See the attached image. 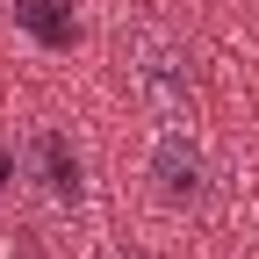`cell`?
<instances>
[{"label":"cell","mask_w":259,"mask_h":259,"mask_svg":"<svg viewBox=\"0 0 259 259\" xmlns=\"http://www.w3.org/2000/svg\"><path fill=\"white\" fill-rule=\"evenodd\" d=\"M144 187L158 209L173 216H202L216 202V158L209 144L194 137V122H158L151 144H144Z\"/></svg>","instance_id":"6da1fadb"},{"label":"cell","mask_w":259,"mask_h":259,"mask_svg":"<svg viewBox=\"0 0 259 259\" xmlns=\"http://www.w3.org/2000/svg\"><path fill=\"white\" fill-rule=\"evenodd\" d=\"M130 87L158 122H194V58L166 29H137L130 36Z\"/></svg>","instance_id":"7a4b0ae2"},{"label":"cell","mask_w":259,"mask_h":259,"mask_svg":"<svg viewBox=\"0 0 259 259\" xmlns=\"http://www.w3.org/2000/svg\"><path fill=\"white\" fill-rule=\"evenodd\" d=\"M22 166H29L36 194H44L58 216H79L87 209V158H79V144L65 137V130H36L29 151H22Z\"/></svg>","instance_id":"3957f363"},{"label":"cell","mask_w":259,"mask_h":259,"mask_svg":"<svg viewBox=\"0 0 259 259\" xmlns=\"http://www.w3.org/2000/svg\"><path fill=\"white\" fill-rule=\"evenodd\" d=\"M15 29H22L29 44H44V51H72L79 44L72 0H15Z\"/></svg>","instance_id":"277c9868"},{"label":"cell","mask_w":259,"mask_h":259,"mask_svg":"<svg viewBox=\"0 0 259 259\" xmlns=\"http://www.w3.org/2000/svg\"><path fill=\"white\" fill-rule=\"evenodd\" d=\"M15 173H22V158H15L8 144H0V194H8V180H15Z\"/></svg>","instance_id":"5b68a950"},{"label":"cell","mask_w":259,"mask_h":259,"mask_svg":"<svg viewBox=\"0 0 259 259\" xmlns=\"http://www.w3.org/2000/svg\"><path fill=\"white\" fill-rule=\"evenodd\" d=\"M108 259H151V252H144V245H115Z\"/></svg>","instance_id":"8992f818"},{"label":"cell","mask_w":259,"mask_h":259,"mask_svg":"<svg viewBox=\"0 0 259 259\" xmlns=\"http://www.w3.org/2000/svg\"><path fill=\"white\" fill-rule=\"evenodd\" d=\"M15 259H36V252H29V245H15Z\"/></svg>","instance_id":"52a82bcc"}]
</instances>
